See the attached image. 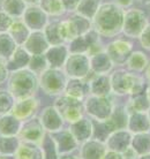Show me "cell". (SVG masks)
<instances>
[{
    "label": "cell",
    "mask_w": 150,
    "mask_h": 159,
    "mask_svg": "<svg viewBox=\"0 0 150 159\" xmlns=\"http://www.w3.org/2000/svg\"><path fill=\"white\" fill-rule=\"evenodd\" d=\"M125 11L115 2H102L91 19L92 28L101 36L115 37L123 32Z\"/></svg>",
    "instance_id": "1"
},
{
    "label": "cell",
    "mask_w": 150,
    "mask_h": 159,
    "mask_svg": "<svg viewBox=\"0 0 150 159\" xmlns=\"http://www.w3.org/2000/svg\"><path fill=\"white\" fill-rule=\"evenodd\" d=\"M90 29H92L91 19H88L79 13H75L66 20L60 21L59 23L60 36L63 38V43H69L76 37L84 35Z\"/></svg>",
    "instance_id": "2"
},
{
    "label": "cell",
    "mask_w": 150,
    "mask_h": 159,
    "mask_svg": "<svg viewBox=\"0 0 150 159\" xmlns=\"http://www.w3.org/2000/svg\"><path fill=\"white\" fill-rule=\"evenodd\" d=\"M36 85H37V82H36L34 72L17 69L11 76L9 89L12 95L19 99L30 97L31 93L35 92Z\"/></svg>",
    "instance_id": "3"
},
{
    "label": "cell",
    "mask_w": 150,
    "mask_h": 159,
    "mask_svg": "<svg viewBox=\"0 0 150 159\" xmlns=\"http://www.w3.org/2000/svg\"><path fill=\"white\" fill-rule=\"evenodd\" d=\"M148 16L140 8H128L125 11L123 32L127 37L138 38L148 25Z\"/></svg>",
    "instance_id": "4"
},
{
    "label": "cell",
    "mask_w": 150,
    "mask_h": 159,
    "mask_svg": "<svg viewBox=\"0 0 150 159\" xmlns=\"http://www.w3.org/2000/svg\"><path fill=\"white\" fill-rule=\"evenodd\" d=\"M22 21L30 29V31H43L50 19L38 5H32L27 7L22 16Z\"/></svg>",
    "instance_id": "5"
},
{
    "label": "cell",
    "mask_w": 150,
    "mask_h": 159,
    "mask_svg": "<svg viewBox=\"0 0 150 159\" xmlns=\"http://www.w3.org/2000/svg\"><path fill=\"white\" fill-rule=\"evenodd\" d=\"M133 51V44L126 39H115L109 43L105 52L110 57L113 64L124 65L127 62L128 58Z\"/></svg>",
    "instance_id": "6"
},
{
    "label": "cell",
    "mask_w": 150,
    "mask_h": 159,
    "mask_svg": "<svg viewBox=\"0 0 150 159\" xmlns=\"http://www.w3.org/2000/svg\"><path fill=\"white\" fill-rule=\"evenodd\" d=\"M99 35L95 29H90L82 36L76 37L69 42L68 51L69 53H90V51L99 43Z\"/></svg>",
    "instance_id": "7"
},
{
    "label": "cell",
    "mask_w": 150,
    "mask_h": 159,
    "mask_svg": "<svg viewBox=\"0 0 150 159\" xmlns=\"http://www.w3.org/2000/svg\"><path fill=\"white\" fill-rule=\"evenodd\" d=\"M57 110L67 121H77L82 116V103L81 100L66 96L57 100Z\"/></svg>",
    "instance_id": "8"
},
{
    "label": "cell",
    "mask_w": 150,
    "mask_h": 159,
    "mask_svg": "<svg viewBox=\"0 0 150 159\" xmlns=\"http://www.w3.org/2000/svg\"><path fill=\"white\" fill-rule=\"evenodd\" d=\"M67 73L74 77H82L90 68V60L84 53H71L66 60Z\"/></svg>",
    "instance_id": "9"
},
{
    "label": "cell",
    "mask_w": 150,
    "mask_h": 159,
    "mask_svg": "<svg viewBox=\"0 0 150 159\" xmlns=\"http://www.w3.org/2000/svg\"><path fill=\"white\" fill-rule=\"evenodd\" d=\"M42 87H43L44 91L50 93V95H55L60 92L65 87V79L59 70L55 69H50V70H45L42 75Z\"/></svg>",
    "instance_id": "10"
},
{
    "label": "cell",
    "mask_w": 150,
    "mask_h": 159,
    "mask_svg": "<svg viewBox=\"0 0 150 159\" xmlns=\"http://www.w3.org/2000/svg\"><path fill=\"white\" fill-rule=\"evenodd\" d=\"M24 48L30 54H42L48 51L50 44L43 31H31L23 44Z\"/></svg>",
    "instance_id": "11"
},
{
    "label": "cell",
    "mask_w": 150,
    "mask_h": 159,
    "mask_svg": "<svg viewBox=\"0 0 150 159\" xmlns=\"http://www.w3.org/2000/svg\"><path fill=\"white\" fill-rule=\"evenodd\" d=\"M68 53V46H66L65 44H60L50 46L48 51L45 52V57L49 65H51L52 67H60L67 60Z\"/></svg>",
    "instance_id": "12"
},
{
    "label": "cell",
    "mask_w": 150,
    "mask_h": 159,
    "mask_svg": "<svg viewBox=\"0 0 150 159\" xmlns=\"http://www.w3.org/2000/svg\"><path fill=\"white\" fill-rule=\"evenodd\" d=\"M37 108V102L32 97L21 98L13 106V116L17 119H27L35 113Z\"/></svg>",
    "instance_id": "13"
},
{
    "label": "cell",
    "mask_w": 150,
    "mask_h": 159,
    "mask_svg": "<svg viewBox=\"0 0 150 159\" xmlns=\"http://www.w3.org/2000/svg\"><path fill=\"white\" fill-rule=\"evenodd\" d=\"M30 57H31V54L24 48L19 45L15 51H14V53L11 56L9 60H8V69H14V70L21 69L22 67H24V66H27L29 64Z\"/></svg>",
    "instance_id": "14"
},
{
    "label": "cell",
    "mask_w": 150,
    "mask_h": 159,
    "mask_svg": "<svg viewBox=\"0 0 150 159\" xmlns=\"http://www.w3.org/2000/svg\"><path fill=\"white\" fill-rule=\"evenodd\" d=\"M30 29L28 28L26 23H24L22 19H16L12 23L11 28L8 30V34L13 37V39L15 40L17 45H23L26 39L28 38L29 34H30Z\"/></svg>",
    "instance_id": "15"
},
{
    "label": "cell",
    "mask_w": 150,
    "mask_h": 159,
    "mask_svg": "<svg viewBox=\"0 0 150 159\" xmlns=\"http://www.w3.org/2000/svg\"><path fill=\"white\" fill-rule=\"evenodd\" d=\"M28 5L23 0H2L1 1V9L11 15L13 19H22Z\"/></svg>",
    "instance_id": "16"
},
{
    "label": "cell",
    "mask_w": 150,
    "mask_h": 159,
    "mask_svg": "<svg viewBox=\"0 0 150 159\" xmlns=\"http://www.w3.org/2000/svg\"><path fill=\"white\" fill-rule=\"evenodd\" d=\"M90 66L97 73H107L112 67V60L106 52H98L91 57Z\"/></svg>",
    "instance_id": "17"
},
{
    "label": "cell",
    "mask_w": 150,
    "mask_h": 159,
    "mask_svg": "<svg viewBox=\"0 0 150 159\" xmlns=\"http://www.w3.org/2000/svg\"><path fill=\"white\" fill-rule=\"evenodd\" d=\"M59 23L60 21H49V23L46 24V27L43 30L44 35L46 37V40L50 44V46L63 44V38L60 36Z\"/></svg>",
    "instance_id": "18"
},
{
    "label": "cell",
    "mask_w": 150,
    "mask_h": 159,
    "mask_svg": "<svg viewBox=\"0 0 150 159\" xmlns=\"http://www.w3.org/2000/svg\"><path fill=\"white\" fill-rule=\"evenodd\" d=\"M19 45L8 32H0V58H11Z\"/></svg>",
    "instance_id": "19"
},
{
    "label": "cell",
    "mask_w": 150,
    "mask_h": 159,
    "mask_svg": "<svg viewBox=\"0 0 150 159\" xmlns=\"http://www.w3.org/2000/svg\"><path fill=\"white\" fill-rule=\"evenodd\" d=\"M44 12L46 13L49 16H60L66 12L63 7V0H40L38 4Z\"/></svg>",
    "instance_id": "20"
},
{
    "label": "cell",
    "mask_w": 150,
    "mask_h": 159,
    "mask_svg": "<svg viewBox=\"0 0 150 159\" xmlns=\"http://www.w3.org/2000/svg\"><path fill=\"white\" fill-rule=\"evenodd\" d=\"M101 5L102 0H81L75 13H79L88 19H92Z\"/></svg>",
    "instance_id": "21"
},
{
    "label": "cell",
    "mask_w": 150,
    "mask_h": 159,
    "mask_svg": "<svg viewBox=\"0 0 150 159\" xmlns=\"http://www.w3.org/2000/svg\"><path fill=\"white\" fill-rule=\"evenodd\" d=\"M111 89V81L104 76H99L91 82V91L97 96H105Z\"/></svg>",
    "instance_id": "22"
},
{
    "label": "cell",
    "mask_w": 150,
    "mask_h": 159,
    "mask_svg": "<svg viewBox=\"0 0 150 159\" xmlns=\"http://www.w3.org/2000/svg\"><path fill=\"white\" fill-rule=\"evenodd\" d=\"M127 64H128V67L133 70H142L148 65V59L144 53L138 51L130 54L127 60Z\"/></svg>",
    "instance_id": "23"
},
{
    "label": "cell",
    "mask_w": 150,
    "mask_h": 159,
    "mask_svg": "<svg viewBox=\"0 0 150 159\" xmlns=\"http://www.w3.org/2000/svg\"><path fill=\"white\" fill-rule=\"evenodd\" d=\"M48 64L49 62L48 60H46V57L44 56V53H42V54H31L28 66L30 67L31 72L40 73L46 68V65Z\"/></svg>",
    "instance_id": "24"
},
{
    "label": "cell",
    "mask_w": 150,
    "mask_h": 159,
    "mask_svg": "<svg viewBox=\"0 0 150 159\" xmlns=\"http://www.w3.org/2000/svg\"><path fill=\"white\" fill-rule=\"evenodd\" d=\"M67 96L73 97L75 99L82 100L84 91H83V84L81 80H72V82L67 84Z\"/></svg>",
    "instance_id": "25"
},
{
    "label": "cell",
    "mask_w": 150,
    "mask_h": 159,
    "mask_svg": "<svg viewBox=\"0 0 150 159\" xmlns=\"http://www.w3.org/2000/svg\"><path fill=\"white\" fill-rule=\"evenodd\" d=\"M14 20L15 19H13L12 16L8 15L7 13L1 9L0 11V32H8Z\"/></svg>",
    "instance_id": "26"
},
{
    "label": "cell",
    "mask_w": 150,
    "mask_h": 159,
    "mask_svg": "<svg viewBox=\"0 0 150 159\" xmlns=\"http://www.w3.org/2000/svg\"><path fill=\"white\" fill-rule=\"evenodd\" d=\"M138 39H140V44H141L142 48H147V50H150V23H148L146 29L140 35Z\"/></svg>",
    "instance_id": "27"
},
{
    "label": "cell",
    "mask_w": 150,
    "mask_h": 159,
    "mask_svg": "<svg viewBox=\"0 0 150 159\" xmlns=\"http://www.w3.org/2000/svg\"><path fill=\"white\" fill-rule=\"evenodd\" d=\"M81 0H63V7L66 12H76Z\"/></svg>",
    "instance_id": "28"
},
{
    "label": "cell",
    "mask_w": 150,
    "mask_h": 159,
    "mask_svg": "<svg viewBox=\"0 0 150 159\" xmlns=\"http://www.w3.org/2000/svg\"><path fill=\"white\" fill-rule=\"evenodd\" d=\"M7 65L5 64V60L0 58V83H2L7 76Z\"/></svg>",
    "instance_id": "29"
},
{
    "label": "cell",
    "mask_w": 150,
    "mask_h": 159,
    "mask_svg": "<svg viewBox=\"0 0 150 159\" xmlns=\"http://www.w3.org/2000/svg\"><path fill=\"white\" fill-rule=\"evenodd\" d=\"M115 4L119 5L124 9H128L134 4V0H115Z\"/></svg>",
    "instance_id": "30"
},
{
    "label": "cell",
    "mask_w": 150,
    "mask_h": 159,
    "mask_svg": "<svg viewBox=\"0 0 150 159\" xmlns=\"http://www.w3.org/2000/svg\"><path fill=\"white\" fill-rule=\"evenodd\" d=\"M23 1L28 6H32V5H38L40 0H23Z\"/></svg>",
    "instance_id": "31"
},
{
    "label": "cell",
    "mask_w": 150,
    "mask_h": 159,
    "mask_svg": "<svg viewBox=\"0 0 150 159\" xmlns=\"http://www.w3.org/2000/svg\"><path fill=\"white\" fill-rule=\"evenodd\" d=\"M146 75H147V79L150 81V65L148 66V68H147V72H146Z\"/></svg>",
    "instance_id": "32"
},
{
    "label": "cell",
    "mask_w": 150,
    "mask_h": 159,
    "mask_svg": "<svg viewBox=\"0 0 150 159\" xmlns=\"http://www.w3.org/2000/svg\"><path fill=\"white\" fill-rule=\"evenodd\" d=\"M140 1L144 5H150V0H140Z\"/></svg>",
    "instance_id": "33"
},
{
    "label": "cell",
    "mask_w": 150,
    "mask_h": 159,
    "mask_svg": "<svg viewBox=\"0 0 150 159\" xmlns=\"http://www.w3.org/2000/svg\"><path fill=\"white\" fill-rule=\"evenodd\" d=\"M147 98H148V100L150 102V88L147 90Z\"/></svg>",
    "instance_id": "34"
}]
</instances>
